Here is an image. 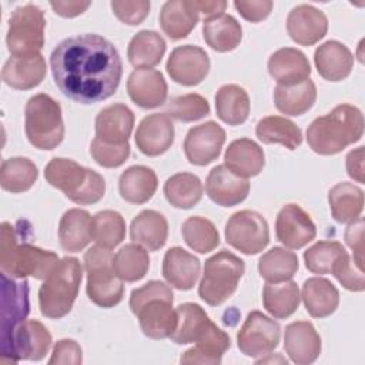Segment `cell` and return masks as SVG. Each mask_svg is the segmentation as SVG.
Returning a JSON list of instances; mask_svg holds the SVG:
<instances>
[{"label":"cell","instance_id":"cell-1","mask_svg":"<svg viewBox=\"0 0 365 365\" xmlns=\"http://www.w3.org/2000/svg\"><path fill=\"white\" fill-rule=\"evenodd\" d=\"M50 68L58 90L68 98L91 104L111 97L123 76L118 50L98 34H77L57 44Z\"/></svg>","mask_w":365,"mask_h":365},{"label":"cell","instance_id":"cell-25","mask_svg":"<svg viewBox=\"0 0 365 365\" xmlns=\"http://www.w3.org/2000/svg\"><path fill=\"white\" fill-rule=\"evenodd\" d=\"M268 73L278 86H292L311 76V66L307 56L292 47L274 51L268 60Z\"/></svg>","mask_w":365,"mask_h":365},{"label":"cell","instance_id":"cell-31","mask_svg":"<svg viewBox=\"0 0 365 365\" xmlns=\"http://www.w3.org/2000/svg\"><path fill=\"white\" fill-rule=\"evenodd\" d=\"M91 217L86 210L71 208L63 214L58 224V240L64 251L78 252L93 240Z\"/></svg>","mask_w":365,"mask_h":365},{"label":"cell","instance_id":"cell-56","mask_svg":"<svg viewBox=\"0 0 365 365\" xmlns=\"http://www.w3.org/2000/svg\"><path fill=\"white\" fill-rule=\"evenodd\" d=\"M274 3L271 0H251V1H234L237 11L248 21L258 23L267 19L272 10Z\"/></svg>","mask_w":365,"mask_h":365},{"label":"cell","instance_id":"cell-55","mask_svg":"<svg viewBox=\"0 0 365 365\" xmlns=\"http://www.w3.org/2000/svg\"><path fill=\"white\" fill-rule=\"evenodd\" d=\"M345 241L354 251L355 265L362 271L364 269V220L361 217L349 222L345 231Z\"/></svg>","mask_w":365,"mask_h":365},{"label":"cell","instance_id":"cell-38","mask_svg":"<svg viewBox=\"0 0 365 365\" xmlns=\"http://www.w3.org/2000/svg\"><path fill=\"white\" fill-rule=\"evenodd\" d=\"M215 111L221 121L228 125H240L250 114V97L237 84H225L215 94Z\"/></svg>","mask_w":365,"mask_h":365},{"label":"cell","instance_id":"cell-27","mask_svg":"<svg viewBox=\"0 0 365 365\" xmlns=\"http://www.w3.org/2000/svg\"><path fill=\"white\" fill-rule=\"evenodd\" d=\"M314 63L322 78L341 81L351 74L354 56L345 44L336 40H328L315 50Z\"/></svg>","mask_w":365,"mask_h":365},{"label":"cell","instance_id":"cell-36","mask_svg":"<svg viewBox=\"0 0 365 365\" xmlns=\"http://www.w3.org/2000/svg\"><path fill=\"white\" fill-rule=\"evenodd\" d=\"M317 100V87L307 78L292 86H277L274 90L275 107L285 115L305 114Z\"/></svg>","mask_w":365,"mask_h":365},{"label":"cell","instance_id":"cell-51","mask_svg":"<svg viewBox=\"0 0 365 365\" xmlns=\"http://www.w3.org/2000/svg\"><path fill=\"white\" fill-rule=\"evenodd\" d=\"M90 154L94 161L106 168H115L125 163L130 155V144L111 145L94 138L90 144Z\"/></svg>","mask_w":365,"mask_h":365},{"label":"cell","instance_id":"cell-13","mask_svg":"<svg viewBox=\"0 0 365 365\" xmlns=\"http://www.w3.org/2000/svg\"><path fill=\"white\" fill-rule=\"evenodd\" d=\"M281 338L279 324L259 311H251L237 332L240 351L250 358L269 355Z\"/></svg>","mask_w":365,"mask_h":365},{"label":"cell","instance_id":"cell-47","mask_svg":"<svg viewBox=\"0 0 365 365\" xmlns=\"http://www.w3.org/2000/svg\"><path fill=\"white\" fill-rule=\"evenodd\" d=\"M93 240L97 245L113 250L125 237V221L123 215L114 210L98 211L91 220Z\"/></svg>","mask_w":365,"mask_h":365},{"label":"cell","instance_id":"cell-32","mask_svg":"<svg viewBox=\"0 0 365 365\" xmlns=\"http://www.w3.org/2000/svg\"><path fill=\"white\" fill-rule=\"evenodd\" d=\"M307 312L314 318H325L335 312L339 305V292L327 278H308L301 291Z\"/></svg>","mask_w":365,"mask_h":365},{"label":"cell","instance_id":"cell-14","mask_svg":"<svg viewBox=\"0 0 365 365\" xmlns=\"http://www.w3.org/2000/svg\"><path fill=\"white\" fill-rule=\"evenodd\" d=\"M167 73L178 84L197 86L210 71V57L198 46L175 47L167 60Z\"/></svg>","mask_w":365,"mask_h":365},{"label":"cell","instance_id":"cell-17","mask_svg":"<svg viewBox=\"0 0 365 365\" xmlns=\"http://www.w3.org/2000/svg\"><path fill=\"white\" fill-rule=\"evenodd\" d=\"M275 234L285 247L298 250L315 238L317 228L311 217L299 205L287 204L277 215Z\"/></svg>","mask_w":365,"mask_h":365},{"label":"cell","instance_id":"cell-33","mask_svg":"<svg viewBox=\"0 0 365 365\" xmlns=\"http://www.w3.org/2000/svg\"><path fill=\"white\" fill-rule=\"evenodd\" d=\"M158 187L155 173L145 165H133L121 173L118 191L123 200L131 204H144L153 198Z\"/></svg>","mask_w":365,"mask_h":365},{"label":"cell","instance_id":"cell-53","mask_svg":"<svg viewBox=\"0 0 365 365\" xmlns=\"http://www.w3.org/2000/svg\"><path fill=\"white\" fill-rule=\"evenodd\" d=\"M150 1L147 0H138V1H121L115 0L111 1V10L114 16L128 24V26H137L143 23V20L148 16L150 13Z\"/></svg>","mask_w":365,"mask_h":365},{"label":"cell","instance_id":"cell-2","mask_svg":"<svg viewBox=\"0 0 365 365\" xmlns=\"http://www.w3.org/2000/svg\"><path fill=\"white\" fill-rule=\"evenodd\" d=\"M364 134L362 111L352 104H339L331 113L317 117L307 130L309 148L321 155L341 153Z\"/></svg>","mask_w":365,"mask_h":365},{"label":"cell","instance_id":"cell-6","mask_svg":"<svg viewBox=\"0 0 365 365\" xmlns=\"http://www.w3.org/2000/svg\"><path fill=\"white\" fill-rule=\"evenodd\" d=\"M83 268L77 258L64 257L38 289V305L44 317L58 319L67 315L78 295Z\"/></svg>","mask_w":365,"mask_h":365},{"label":"cell","instance_id":"cell-59","mask_svg":"<svg viewBox=\"0 0 365 365\" xmlns=\"http://www.w3.org/2000/svg\"><path fill=\"white\" fill-rule=\"evenodd\" d=\"M195 6L198 9V13L200 16L202 14L204 16V20L207 19H212V17H217L220 14L224 13L225 7H227V1L224 0H195Z\"/></svg>","mask_w":365,"mask_h":365},{"label":"cell","instance_id":"cell-21","mask_svg":"<svg viewBox=\"0 0 365 365\" xmlns=\"http://www.w3.org/2000/svg\"><path fill=\"white\" fill-rule=\"evenodd\" d=\"M287 31L297 44L312 46L325 37L328 19L314 6L299 4L287 17Z\"/></svg>","mask_w":365,"mask_h":365},{"label":"cell","instance_id":"cell-54","mask_svg":"<svg viewBox=\"0 0 365 365\" xmlns=\"http://www.w3.org/2000/svg\"><path fill=\"white\" fill-rule=\"evenodd\" d=\"M81 362H83L81 348L74 339H60L54 345L51 358L48 359L50 365H54V364L78 365Z\"/></svg>","mask_w":365,"mask_h":365},{"label":"cell","instance_id":"cell-44","mask_svg":"<svg viewBox=\"0 0 365 365\" xmlns=\"http://www.w3.org/2000/svg\"><path fill=\"white\" fill-rule=\"evenodd\" d=\"M38 170L36 164L26 157H11L1 163L0 185L9 192H24L37 181Z\"/></svg>","mask_w":365,"mask_h":365},{"label":"cell","instance_id":"cell-39","mask_svg":"<svg viewBox=\"0 0 365 365\" xmlns=\"http://www.w3.org/2000/svg\"><path fill=\"white\" fill-rule=\"evenodd\" d=\"M301 294L294 281L267 282L262 291L264 308L278 319L291 317L299 307Z\"/></svg>","mask_w":365,"mask_h":365},{"label":"cell","instance_id":"cell-48","mask_svg":"<svg viewBox=\"0 0 365 365\" xmlns=\"http://www.w3.org/2000/svg\"><path fill=\"white\" fill-rule=\"evenodd\" d=\"M181 232L187 245L200 254H207L220 244V234L215 225L204 217L187 218L182 222Z\"/></svg>","mask_w":365,"mask_h":365},{"label":"cell","instance_id":"cell-10","mask_svg":"<svg viewBox=\"0 0 365 365\" xmlns=\"http://www.w3.org/2000/svg\"><path fill=\"white\" fill-rule=\"evenodd\" d=\"M44 13L38 6L24 4L17 7L9 20L6 37L11 56L24 57L40 54L44 46Z\"/></svg>","mask_w":365,"mask_h":365},{"label":"cell","instance_id":"cell-40","mask_svg":"<svg viewBox=\"0 0 365 365\" xmlns=\"http://www.w3.org/2000/svg\"><path fill=\"white\" fill-rule=\"evenodd\" d=\"M255 134L264 144H281L295 150L302 143V133L297 124L285 117L268 115L257 123Z\"/></svg>","mask_w":365,"mask_h":365},{"label":"cell","instance_id":"cell-22","mask_svg":"<svg viewBox=\"0 0 365 365\" xmlns=\"http://www.w3.org/2000/svg\"><path fill=\"white\" fill-rule=\"evenodd\" d=\"M284 348L294 364L308 365L321 354V336L308 321L291 322L285 327Z\"/></svg>","mask_w":365,"mask_h":365},{"label":"cell","instance_id":"cell-57","mask_svg":"<svg viewBox=\"0 0 365 365\" xmlns=\"http://www.w3.org/2000/svg\"><path fill=\"white\" fill-rule=\"evenodd\" d=\"M346 171L348 175L356 182H364V147H358L346 155Z\"/></svg>","mask_w":365,"mask_h":365},{"label":"cell","instance_id":"cell-3","mask_svg":"<svg viewBox=\"0 0 365 365\" xmlns=\"http://www.w3.org/2000/svg\"><path fill=\"white\" fill-rule=\"evenodd\" d=\"M171 288L161 281H148L131 291L130 308L138 318L141 331L151 339L170 338L177 327Z\"/></svg>","mask_w":365,"mask_h":365},{"label":"cell","instance_id":"cell-8","mask_svg":"<svg viewBox=\"0 0 365 365\" xmlns=\"http://www.w3.org/2000/svg\"><path fill=\"white\" fill-rule=\"evenodd\" d=\"M245 271L244 261L235 254L221 250L204 264V274L198 285V295L211 307L225 302L237 289Z\"/></svg>","mask_w":365,"mask_h":365},{"label":"cell","instance_id":"cell-7","mask_svg":"<svg viewBox=\"0 0 365 365\" xmlns=\"http://www.w3.org/2000/svg\"><path fill=\"white\" fill-rule=\"evenodd\" d=\"M27 140L38 150H53L64 138L60 104L48 94L38 93L29 98L24 111Z\"/></svg>","mask_w":365,"mask_h":365},{"label":"cell","instance_id":"cell-42","mask_svg":"<svg viewBox=\"0 0 365 365\" xmlns=\"http://www.w3.org/2000/svg\"><path fill=\"white\" fill-rule=\"evenodd\" d=\"M164 195L167 201L181 210H188L197 205L202 198V182L191 173H177L164 182Z\"/></svg>","mask_w":365,"mask_h":365},{"label":"cell","instance_id":"cell-24","mask_svg":"<svg viewBox=\"0 0 365 365\" xmlns=\"http://www.w3.org/2000/svg\"><path fill=\"white\" fill-rule=\"evenodd\" d=\"M47 66L41 54L17 57L11 56L3 66L1 78L4 84L16 90L37 87L46 77Z\"/></svg>","mask_w":365,"mask_h":365},{"label":"cell","instance_id":"cell-34","mask_svg":"<svg viewBox=\"0 0 365 365\" xmlns=\"http://www.w3.org/2000/svg\"><path fill=\"white\" fill-rule=\"evenodd\" d=\"M130 237L145 250L157 251L167 241L168 222L163 214L154 210H144L131 221Z\"/></svg>","mask_w":365,"mask_h":365},{"label":"cell","instance_id":"cell-50","mask_svg":"<svg viewBox=\"0 0 365 365\" xmlns=\"http://www.w3.org/2000/svg\"><path fill=\"white\" fill-rule=\"evenodd\" d=\"M165 111L170 118L182 123H191L208 115L210 104L202 96L190 93L171 98L165 107Z\"/></svg>","mask_w":365,"mask_h":365},{"label":"cell","instance_id":"cell-9","mask_svg":"<svg viewBox=\"0 0 365 365\" xmlns=\"http://www.w3.org/2000/svg\"><path fill=\"white\" fill-rule=\"evenodd\" d=\"M113 254L100 245L88 248L84 254V267L87 271L86 291L96 305L111 308L120 304L124 294V285L113 268Z\"/></svg>","mask_w":365,"mask_h":365},{"label":"cell","instance_id":"cell-20","mask_svg":"<svg viewBox=\"0 0 365 365\" xmlns=\"http://www.w3.org/2000/svg\"><path fill=\"white\" fill-rule=\"evenodd\" d=\"M134 127V113L123 103L104 107L96 117V137L111 145L130 144L128 138Z\"/></svg>","mask_w":365,"mask_h":365},{"label":"cell","instance_id":"cell-49","mask_svg":"<svg viewBox=\"0 0 365 365\" xmlns=\"http://www.w3.org/2000/svg\"><path fill=\"white\" fill-rule=\"evenodd\" d=\"M345 254H348L346 250L338 241H318L304 252V262L314 274H331Z\"/></svg>","mask_w":365,"mask_h":365},{"label":"cell","instance_id":"cell-45","mask_svg":"<svg viewBox=\"0 0 365 365\" xmlns=\"http://www.w3.org/2000/svg\"><path fill=\"white\" fill-rule=\"evenodd\" d=\"M115 275L125 282H135L145 277L150 268V257L145 248L137 242L125 244L113 257Z\"/></svg>","mask_w":365,"mask_h":365},{"label":"cell","instance_id":"cell-11","mask_svg":"<svg viewBox=\"0 0 365 365\" xmlns=\"http://www.w3.org/2000/svg\"><path fill=\"white\" fill-rule=\"evenodd\" d=\"M50 346L51 334L48 329L37 319H26L1 345V364H14L21 359L40 361L48 354Z\"/></svg>","mask_w":365,"mask_h":365},{"label":"cell","instance_id":"cell-18","mask_svg":"<svg viewBox=\"0 0 365 365\" xmlns=\"http://www.w3.org/2000/svg\"><path fill=\"white\" fill-rule=\"evenodd\" d=\"M134 138L137 148L144 155H161L174 143V124L164 113L150 114L138 124Z\"/></svg>","mask_w":365,"mask_h":365},{"label":"cell","instance_id":"cell-4","mask_svg":"<svg viewBox=\"0 0 365 365\" xmlns=\"http://www.w3.org/2000/svg\"><path fill=\"white\" fill-rule=\"evenodd\" d=\"M56 252L20 241L19 232L10 222H3L0 230V268L10 278L33 277L46 279L58 264Z\"/></svg>","mask_w":365,"mask_h":365},{"label":"cell","instance_id":"cell-16","mask_svg":"<svg viewBox=\"0 0 365 365\" xmlns=\"http://www.w3.org/2000/svg\"><path fill=\"white\" fill-rule=\"evenodd\" d=\"M1 345H4L14 329L26 321L29 314V284L16 282L1 272Z\"/></svg>","mask_w":365,"mask_h":365},{"label":"cell","instance_id":"cell-37","mask_svg":"<svg viewBox=\"0 0 365 365\" xmlns=\"http://www.w3.org/2000/svg\"><path fill=\"white\" fill-rule=\"evenodd\" d=\"M328 202L336 222H352L364 210V191L352 182H338L329 190Z\"/></svg>","mask_w":365,"mask_h":365},{"label":"cell","instance_id":"cell-41","mask_svg":"<svg viewBox=\"0 0 365 365\" xmlns=\"http://www.w3.org/2000/svg\"><path fill=\"white\" fill-rule=\"evenodd\" d=\"M165 53L164 38L153 30L138 31L128 43V61L138 68H151L157 66Z\"/></svg>","mask_w":365,"mask_h":365},{"label":"cell","instance_id":"cell-29","mask_svg":"<svg viewBox=\"0 0 365 365\" xmlns=\"http://www.w3.org/2000/svg\"><path fill=\"white\" fill-rule=\"evenodd\" d=\"M214 325L198 304L185 302L177 307V327L170 338L178 345L194 344L201 341Z\"/></svg>","mask_w":365,"mask_h":365},{"label":"cell","instance_id":"cell-5","mask_svg":"<svg viewBox=\"0 0 365 365\" xmlns=\"http://www.w3.org/2000/svg\"><path fill=\"white\" fill-rule=\"evenodd\" d=\"M44 177L50 185L78 205L98 202L106 192L104 178L91 168H86L70 158L56 157L44 168Z\"/></svg>","mask_w":365,"mask_h":365},{"label":"cell","instance_id":"cell-52","mask_svg":"<svg viewBox=\"0 0 365 365\" xmlns=\"http://www.w3.org/2000/svg\"><path fill=\"white\" fill-rule=\"evenodd\" d=\"M339 284L348 291L361 292L365 289V279L362 271L351 261L349 254H345L334 267L331 272Z\"/></svg>","mask_w":365,"mask_h":365},{"label":"cell","instance_id":"cell-26","mask_svg":"<svg viewBox=\"0 0 365 365\" xmlns=\"http://www.w3.org/2000/svg\"><path fill=\"white\" fill-rule=\"evenodd\" d=\"M200 259L181 247H173L164 255L163 277L180 291L191 289L200 277Z\"/></svg>","mask_w":365,"mask_h":365},{"label":"cell","instance_id":"cell-12","mask_svg":"<svg viewBox=\"0 0 365 365\" xmlns=\"http://www.w3.org/2000/svg\"><path fill=\"white\" fill-rule=\"evenodd\" d=\"M225 240L242 254H258L269 242L268 222L257 211H237L225 224Z\"/></svg>","mask_w":365,"mask_h":365},{"label":"cell","instance_id":"cell-23","mask_svg":"<svg viewBox=\"0 0 365 365\" xmlns=\"http://www.w3.org/2000/svg\"><path fill=\"white\" fill-rule=\"evenodd\" d=\"M130 98L141 108H155L167 100V83L154 68H135L127 80Z\"/></svg>","mask_w":365,"mask_h":365},{"label":"cell","instance_id":"cell-28","mask_svg":"<svg viewBox=\"0 0 365 365\" xmlns=\"http://www.w3.org/2000/svg\"><path fill=\"white\" fill-rule=\"evenodd\" d=\"M200 20L195 0H170L160 11V26L171 40L187 37Z\"/></svg>","mask_w":365,"mask_h":365},{"label":"cell","instance_id":"cell-35","mask_svg":"<svg viewBox=\"0 0 365 365\" xmlns=\"http://www.w3.org/2000/svg\"><path fill=\"white\" fill-rule=\"evenodd\" d=\"M202 37L215 51L227 53L238 47L242 38V27L231 14H220L204 20Z\"/></svg>","mask_w":365,"mask_h":365},{"label":"cell","instance_id":"cell-19","mask_svg":"<svg viewBox=\"0 0 365 365\" xmlns=\"http://www.w3.org/2000/svg\"><path fill=\"white\" fill-rule=\"evenodd\" d=\"M205 192L221 207H234L242 202L250 192L247 178L232 173L225 164L214 167L205 181Z\"/></svg>","mask_w":365,"mask_h":365},{"label":"cell","instance_id":"cell-46","mask_svg":"<svg viewBox=\"0 0 365 365\" xmlns=\"http://www.w3.org/2000/svg\"><path fill=\"white\" fill-rule=\"evenodd\" d=\"M298 257L295 252L274 247L267 251L258 261V272L267 282L289 281L298 269Z\"/></svg>","mask_w":365,"mask_h":365},{"label":"cell","instance_id":"cell-43","mask_svg":"<svg viewBox=\"0 0 365 365\" xmlns=\"http://www.w3.org/2000/svg\"><path fill=\"white\" fill-rule=\"evenodd\" d=\"M231 346V339L227 332L220 329L217 325L198 342L195 346L185 351L180 362L181 364H220L225 351Z\"/></svg>","mask_w":365,"mask_h":365},{"label":"cell","instance_id":"cell-15","mask_svg":"<svg viewBox=\"0 0 365 365\" xmlns=\"http://www.w3.org/2000/svg\"><path fill=\"white\" fill-rule=\"evenodd\" d=\"M225 143V131L215 121L190 128L184 138V154L194 165H207L217 160Z\"/></svg>","mask_w":365,"mask_h":365},{"label":"cell","instance_id":"cell-58","mask_svg":"<svg viewBox=\"0 0 365 365\" xmlns=\"http://www.w3.org/2000/svg\"><path fill=\"white\" fill-rule=\"evenodd\" d=\"M50 6L61 17H76L84 13L91 6V1H50Z\"/></svg>","mask_w":365,"mask_h":365},{"label":"cell","instance_id":"cell-30","mask_svg":"<svg viewBox=\"0 0 365 365\" xmlns=\"http://www.w3.org/2000/svg\"><path fill=\"white\" fill-rule=\"evenodd\" d=\"M225 165L240 177L258 175L265 165L264 150L251 138H238L230 143L224 155Z\"/></svg>","mask_w":365,"mask_h":365}]
</instances>
